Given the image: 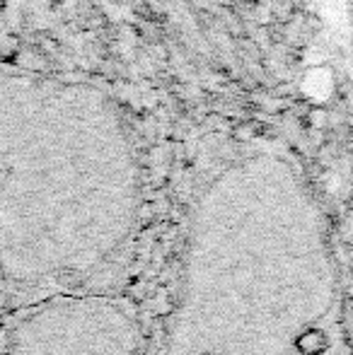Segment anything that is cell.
<instances>
[{
	"instance_id": "cell-1",
	"label": "cell",
	"mask_w": 353,
	"mask_h": 355,
	"mask_svg": "<svg viewBox=\"0 0 353 355\" xmlns=\"http://www.w3.org/2000/svg\"><path fill=\"white\" fill-rule=\"evenodd\" d=\"M334 230L300 155L257 128L206 131L179 174L148 355H307L341 317Z\"/></svg>"
},
{
	"instance_id": "cell-2",
	"label": "cell",
	"mask_w": 353,
	"mask_h": 355,
	"mask_svg": "<svg viewBox=\"0 0 353 355\" xmlns=\"http://www.w3.org/2000/svg\"><path fill=\"white\" fill-rule=\"evenodd\" d=\"M148 177L136 123L99 83L0 63V295L104 293L136 257Z\"/></svg>"
},
{
	"instance_id": "cell-3",
	"label": "cell",
	"mask_w": 353,
	"mask_h": 355,
	"mask_svg": "<svg viewBox=\"0 0 353 355\" xmlns=\"http://www.w3.org/2000/svg\"><path fill=\"white\" fill-rule=\"evenodd\" d=\"M0 355H148L146 319L114 290L39 300L10 309Z\"/></svg>"
},
{
	"instance_id": "cell-4",
	"label": "cell",
	"mask_w": 353,
	"mask_h": 355,
	"mask_svg": "<svg viewBox=\"0 0 353 355\" xmlns=\"http://www.w3.org/2000/svg\"><path fill=\"white\" fill-rule=\"evenodd\" d=\"M307 355H346V348H336V346H327V348H320L315 353H307Z\"/></svg>"
},
{
	"instance_id": "cell-5",
	"label": "cell",
	"mask_w": 353,
	"mask_h": 355,
	"mask_svg": "<svg viewBox=\"0 0 353 355\" xmlns=\"http://www.w3.org/2000/svg\"><path fill=\"white\" fill-rule=\"evenodd\" d=\"M250 3H273V0H250Z\"/></svg>"
}]
</instances>
